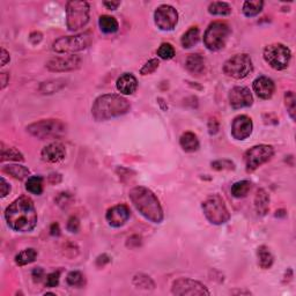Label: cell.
Here are the masks:
<instances>
[{
	"label": "cell",
	"mask_w": 296,
	"mask_h": 296,
	"mask_svg": "<svg viewBox=\"0 0 296 296\" xmlns=\"http://www.w3.org/2000/svg\"><path fill=\"white\" fill-rule=\"evenodd\" d=\"M257 256H258L259 266L264 268V270H267V268H270L272 265H273L274 262L273 255H272L270 249H268L267 247L265 246L259 247L258 250H257Z\"/></svg>",
	"instance_id": "26"
},
{
	"label": "cell",
	"mask_w": 296,
	"mask_h": 296,
	"mask_svg": "<svg viewBox=\"0 0 296 296\" xmlns=\"http://www.w3.org/2000/svg\"><path fill=\"white\" fill-rule=\"evenodd\" d=\"M273 155L274 149L272 146H268V145H257V146H253L244 154V163H246L247 170L249 173L250 171H255L262 164L270 161L273 158Z\"/></svg>",
	"instance_id": "11"
},
{
	"label": "cell",
	"mask_w": 296,
	"mask_h": 296,
	"mask_svg": "<svg viewBox=\"0 0 296 296\" xmlns=\"http://www.w3.org/2000/svg\"><path fill=\"white\" fill-rule=\"evenodd\" d=\"M154 21L159 29L163 32H170L176 27L178 22V13L173 6L161 5L154 13Z\"/></svg>",
	"instance_id": "13"
},
{
	"label": "cell",
	"mask_w": 296,
	"mask_h": 296,
	"mask_svg": "<svg viewBox=\"0 0 296 296\" xmlns=\"http://www.w3.org/2000/svg\"><path fill=\"white\" fill-rule=\"evenodd\" d=\"M26 189L33 195L40 196L43 192V178L41 176L29 177L28 181H27Z\"/></svg>",
	"instance_id": "34"
},
{
	"label": "cell",
	"mask_w": 296,
	"mask_h": 296,
	"mask_svg": "<svg viewBox=\"0 0 296 296\" xmlns=\"http://www.w3.org/2000/svg\"><path fill=\"white\" fill-rule=\"evenodd\" d=\"M116 86L119 93H122L124 95H131L138 88L137 78L131 73H124L118 78Z\"/></svg>",
	"instance_id": "20"
},
{
	"label": "cell",
	"mask_w": 296,
	"mask_h": 296,
	"mask_svg": "<svg viewBox=\"0 0 296 296\" xmlns=\"http://www.w3.org/2000/svg\"><path fill=\"white\" fill-rule=\"evenodd\" d=\"M105 219L109 225L114 228H119L125 225L130 219V210L126 205H116V206L109 208Z\"/></svg>",
	"instance_id": "17"
},
{
	"label": "cell",
	"mask_w": 296,
	"mask_h": 296,
	"mask_svg": "<svg viewBox=\"0 0 296 296\" xmlns=\"http://www.w3.org/2000/svg\"><path fill=\"white\" fill-rule=\"evenodd\" d=\"M185 67L193 75H199L205 69V59L199 53L190 54L186 58Z\"/></svg>",
	"instance_id": "22"
},
{
	"label": "cell",
	"mask_w": 296,
	"mask_h": 296,
	"mask_svg": "<svg viewBox=\"0 0 296 296\" xmlns=\"http://www.w3.org/2000/svg\"><path fill=\"white\" fill-rule=\"evenodd\" d=\"M171 293L174 295H191V296H202V295H210L211 293L206 288V286L202 285L201 282L196 281L193 279L189 278H180V279L175 280L171 287Z\"/></svg>",
	"instance_id": "12"
},
{
	"label": "cell",
	"mask_w": 296,
	"mask_h": 296,
	"mask_svg": "<svg viewBox=\"0 0 296 296\" xmlns=\"http://www.w3.org/2000/svg\"><path fill=\"white\" fill-rule=\"evenodd\" d=\"M42 159L45 162L49 163H57L62 160H64L66 155V149L65 146L60 143H52L49 144L48 146H45L42 149Z\"/></svg>",
	"instance_id": "18"
},
{
	"label": "cell",
	"mask_w": 296,
	"mask_h": 296,
	"mask_svg": "<svg viewBox=\"0 0 296 296\" xmlns=\"http://www.w3.org/2000/svg\"><path fill=\"white\" fill-rule=\"evenodd\" d=\"M132 243H135V246H137V247H138L141 244V237L140 236H137V235H135V236L130 237L129 240H128V244H126V246L130 247Z\"/></svg>",
	"instance_id": "51"
},
{
	"label": "cell",
	"mask_w": 296,
	"mask_h": 296,
	"mask_svg": "<svg viewBox=\"0 0 296 296\" xmlns=\"http://www.w3.org/2000/svg\"><path fill=\"white\" fill-rule=\"evenodd\" d=\"M103 5L108 8V10L115 11L118 8V6L120 5V1H104Z\"/></svg>",
	"instance_id": "49"
},
{
	"label": "cell",
	"mask_w": 296,
	"mask_h": 296,
	"mask_svg": "<svg viewBox=\"0 0 296 296\" xmlns=\"http://www.w3.org/2000/svg\"><path fill=\"white\" fill-rule=\"evenodd\" d=\"M133 286L139 289H144V291H152L155 288V283L146 274H137L133 278Z\"/></svg>",
	"instance_id": "31"
},
{
	"label": "cell",
	"mask_w": 296,
	"mask_h": 296,
	"mask_svg": "<svg viewBox=\"0 0 296 296\" xmlns=\"http://www.w3.org/2000/svg\"><path fill=\"white\" fill-rule=\"evenodd\" d=\"M129 197L132 204L144 217L153 223L163 221V210L158 197L144 186H135L130 191Z\"/></svg>",
	"instance_id": "2"
},
{
	"label": "cell",
	"mask_w": 296,
	"mask_h": 296,
	"mask_svg": "<svg viewBox=\"0 0 296 296\" xmlns=\"http://www.w3.org/2000/svg\"><path fill=\"white\" fill-rule=\"evenodd\" d=\"M296 98L295 94L293 92H287L285 94V105L287 108L291 118L294 120L295 119V113H296Z\"/></svg>",
	"instance_id": "37"
},
{
	"label": "cell",
	"mask_w": 296,
	"mask_h": 296,
	"mask_svg": "<svg viewBox=\"0 0 296 296\" xmlns=\"http://www.w3.org/2000/svg\"><path fill=\"white\" fill-rule=\"evenodd\" d=\"M50 234L52 235V236H58V235L60 234V229H59L58 223H52V225H51Z\"/></svg>",
	"instance_id": "52"
},
{
	"label": "cell",
	"mask_w": 296,
	"mask_h": 296,
	"mask_svg": "<svg viewBox=\"0 0 296 296\" xmlns=\"http://www.w3.org/2000/svg\"><path fill=\"white\" fill-rule=\"evenodd\" d=\"M199 40H200V32H199L197 27H192L182 36L181 43L185 49H191L198 43Z\"/></svg>",
	"instance_id": "25"
},
{
	"label": "cell",
	"mask_w": 296,
	"mask_h": 296,
	"mask_svg": "<svg viewBox=\"0 0 296 296\" xmlns=\"http://www.w3.org/2000/svg\"><path fill=\"white\" fill-rule=\"evenodd\" d=\"M158 56L161 59H164V60L173 59L175 56L174 47L169 43H162L158 49Z\"/></svg>",
	"instance_id": "38"
},
{
	"label": "cell",
	"mask_w": 296,
	"mask_h": 296,
	"mask_svg": "<svg viewBox=\"0 0 296 296\" xmlns=\"http://www.w3.org/2000/svg\"><path fill=\"white\" fill-rule=\"evenodd\" d=\"M263 56H264L265 62L272 68L277 69V71H282V69L288 67L292 58V52L286 45L281 43H274L265 48Z\"/></svg>",
	"instance_id": "10"
},
{
	"label": "cell",
	"mask_w": 296,
	"mask_h": 296,
	"mask_svg": "<svg viewBox=\"0 0 296 296\" xmlns=\"http://www.w3.org/2000/svg\"><path fill=\"white\" fill-rule=\"evenodd\" d=\"M202 211L206 219L212 225H223L230 219V214L226 206L225 200L219 195H212L205 199V201L202 202Z\"/></svg>",
	"instance_id": "6"
},
{
	"label": "cell",
	"mask_w": 296,
	"mask_h": 296,
	"mask_svg": "<svg viewBox=\"0 0 296 296\" xmlns=\"http://www.w3.org/2000/svg\"><path fill=\"white\" fill-rule=\"evenodd\" d=\"M29 40L32 41L33 44H38L42 41V34H41V33H37V32L33 33V34L30 35Z\"/></svg>",
	"instance_id": "48"
},
{
	"label": "cell",
	"mask_w": 296,
	"mask_h": 296,
	"mask_svg": "<svg viewBox=\"0 0 296 296\" xmlns=\"http://www.w3.org/2000/svg\"><path fill=\"white\" fill-rule=\"evenodd\" d=\"M66 86V81L64 79H56L50 80L48 82H43L40 86V92L42 94H53V93L59 92Z\"/></svg>",
	"instance_id": "29"
},
{
	"label": "cell",
	"mask_w": 296,
	"mask_h": 296,
	"mask_svg": "<svg viewBox=\"0 0 296 296\" xmlns=\"http://www.w3.org/2000/svg\"><path fill=\"white\" fill-rule=\"evenodd\" d=\"M212 168L215 170H234L235 164L230 160H217V161L212 162Z\"/></svg>",
	"instance_id": "39"
},
{
	"label": "cell",
	"mask_w": 296,
	"mask_h": 296,
	"mask_svg": "<svg viewBox=\"0 0 296 296\" xmlns=\"http://www.w3.org/2000/svg\"><path fill=\"white\" fill-rule=\"evenodd\" d=\"M0 80H1V89H4L7 86L8 81H10V75L7 73H1L0 74Z\"/></svg>",
	"instance_id": "53"
},
{
	"label": "cell",
	"mask_w": 296,
	"mask_h": 296,
	"mask_svg": "<svg viewBox=\"0 0 296 296\" xmlns=\"http://www.w3.org/2000/svg\"><path fill=\"white\" fill-rule=\"evenodd\" d=\"M253 71L252 60L249 54L240 53L235 54L234 57L229 58L227 62L223 64V72L227 77H230L232 79H244Z\"/></svg>",
	"instance_id": "9"
},
{
	"label": "cell",
	"mask_w": 296,
	"mask_h": 296,
	"mask_svg": "<svg viewBox=\"0 0 296 296\" xmlns=\"http://www.w3.org/2000/svg\"><path fill=\"white\" fill-rule=\"evenodd\" d=\"M93 36L90 33H82L74 36H64L53 42L52 50L57 53L74 54L75 52L86 50L92 44Z\"/></svg>",
	"instance_id": "4"
},
{
	"label": "cell",
	"mask_w": 296,
	"mask_h": 296,
	"mask_svg": "<svg viewBox=\"0 0 296 296\" xmlns=\"http://www.w3.org/2000/svg\"><path fill=\"white\" fill-rule=\"evenodd\" d=\"M208 12L212 15H229L231 13V7L227 2L214 1L208 6Z\"/></svg>",
	"instance_id": "35"
},
{
	"label": "cell",
	"mask_w": 296,
	"mask_h": 296,
	"mask_svg": "<svg viewBox=\"0 0 296 296\" xmlns=\"http://www.w3.org/2000/svg\"><path fill=\"white\" fill-rule=\"evenodd\" d=\"M89 21V4L72 0L66 4V26L71 32L86 27Z\"/></svg>",
	"instance_id": "7"
},
{
	"label": "cell",
	"mask_w": 296,
	"mask_h": 296,
	"mask_svg": "<svg viewBox=\"0 0 296 296\" xmlns=\"http://www.w3.org/2000/svg\"><path fill=\"white\" fill-rule=\"evenodd\" d=\"M5 219L8 227L15 231H32L37 225V213L34 202L27 196L15 199L6 208Z\"/></svg>",
	"instance_id": "1"
},
{
	"label": "cell",
	"mask_w": 296,
	"mask_h": 296,
	"mask_svg": "<svg viewBox=\"0 0 296 296\" xmlns=\"http://www.w3.org/2000/svg\"><path fill=\"white\" fill-rule=\"evenodd\" d=\"M81 58L75 54H68L64 57H54L47 63V68L51 72H68L79 68Z\"/></svg>",
	"instance_id": "14"
},
{
	"label": "cell",
	"mask_w": 296,
	"mask_h": 296,
	"mask_svg": "<svg viewBox=\"0 0 296 296\" xmlns=\"http://www.w3.org/2000/svg\"><path fill=\"white\" fill-rule=\"evenodd\" d=\"M130 108V102L123 96L107 94L99 96L95 99L92 107V115L98 122H102L128 114Z\"/></svg>",
	"instance_id": "3"
},
{
	"label": "cell",
	"mask_w": 296,
	"mask_h": 296,
	"mask_svg": "<svg viewBox=\"0 0 296 296\" xmlns=\"http://www.w3.org/2000/svg\"><path fill=\"white\" fill-rule=\"evenodd\" d=\"M23 161L25 158L16 148L14 147H5L4 144H1V161Z\"/></svg>",
	"instance_id": "32"
},
{
	"label": "cell",
	"mask_w": 296,
	"mask_h": 296,
	"mask_svg": "<svg viewBox=\"0 0 296 296\" xmlns=\"http://www.w3.org/2000/svg\"><path fill=\"white\" fill-rule=\"evenodd\" d=\"M208 131L211 134H216L219 131V122L215 118H211L208 122Z\"/></svg>",
	"instance_id": "44"
},
{
	"label": "cell",
	"mask_w": 296,
	"mask_h": 296,
	"mask_svg": "<svg viewBox=\"0 0 296 296\" xmlns=\"http://www.w3.org/2000/svg\"><path fill=\"white\" fill-rule=\"evenodd\" d=\"M255 208L258 215L264 216L270 210V197L264 189H259L255 197Z\"/></svg>",
	"instance_id": "21"
},
{
	"label": "cell",
	"mask_w": 296,
	"mask_h": 296,
	"mask_svg": "<svg viewBox=\"0 0 296 296\" xmlns=\"http://www.w3.org/2000/svg\"><path fill=\"white\" fill-rule=\"evenodd\" d=\"M264 2L262 0H257V1H246L243 4V13L247 17H253L258 15L263 10Z\"/></svg>",
	"instance_id": "33"
},
{
	"label": "cell",
	"mask_w": 296,
	"mask_h": 296,
	"mask_svg": "<svg viewBox=\"0 0 296 296\" xmlns=\"http://www.w3.org/2000/svg\"><path fill=\"white\" fill-rule=\"evenodd\" d=\"M109 262H110V257L108 255H101L98 257V259H96V265H98L99 267H103Z\"/></svg>",
	"instance_id": "46"
},
{
	"label": "cell",
	"mask_w": 296,
	"mask_h": 296,
	"mask_svg": "<svg viewBox=\"0 0 296 296\" xmlns=\"http://www.w3.org/2000/svg\"><path fill=\"white\" fill-rule=\"evenodd\" d=\"M80 229V221L77 216H71L67 221V230L72 234L79 231Z\"/></svg>",
	"instance_id": "42"
},
{
	"label": "cell",
	"mask_w": 296,
	"mask_h": 296,
	"mask_svg": "<svg viewBox=\"0 0 296 296\" xmlns=\"http://www.w3.org/2000/svg\"><path fill=\"white\" fill-rule=\"evenodd\" d=\"M66 281L72 287H83L84 283H86L83 274L79 271L69 272L67 274V278H66Z\"/></svg>",
	"instance_id": "36"
},
{
	"label": "cell",
	"mask_w": 296,
	"mask_h": 296,
	"mask_svg": "<svg viewBox=\"0 0 296 296\" xmlns=\"http://www.w3.org/2000/svg\"><path fill=\"white\" fill-rule=\"evenodd\" d=\"M0 182H1V197L4 198L6 196L8 195L11 191V186L10 184L6 182V180L4 177H1V180H0Z\"/></svg>",
	"instance_id": "45"
},
{
	"label": "cell",
	"mask_w": 296,
	"mask_h": 296,
	"mask_svg": "<svg viewBox=\"0 0 296 296\" xmlns=\"http://www.w3.org/2000/svg\"><path fill=\"white\" fill-rule=\"evenodd\" d=\"M253 124L250 117L246 115H241L232 120L231 124V135L236 140H246L252 133Z\"/></svg>",
	"instance_id": "16"
},
{
	"label": "cell",
	"mask_w": 296,
	"mask_h": 296,
	"mask_svg": "<svg viewBox=\"0 0 296 296\" xmlns=\"http://www.w3.org/2000/svg\"><path fill=\"white\" fill-rule=\"evenodd\" d=\"M2 171L6 174L11 175V176H13L14 178H16V180H23V178L28 177L30 174L28 168L19 164L5 165V167H2Z\"/></svg>",
	"instance_id": "28"
},
{
	"label": "cell",
	"mask_w": 296,
	"mask_h": 296,
	"mask_svg": "<svg viewBox=\"0 0 296 296\" xmlns=\"http://www.w3.org/2000/svg\"><path fill=\"white\" fill-rule=\"evenodd\" d=\"M99 29L104 33V34H114L119 28L118 21L110 15H102L99 20Z\"/></svg>",
	"instance_id": "24"
},
{
	"label": "cell",
	"mask_w": 296,
	"mask_h": 296,
	"mask_svg": "<svg viewBox=\"0 0 296 296\" xmlns=\"http://www.w3.org/2000/svg\"><path fill=\"white\" fill-rule=\"evenodd\" d=\"M27 131L33 137L44 140L63 137L66 133V125L59 119H42L30 124Z\"/></svg>",
	"instance_id": "5"
},
{
	"label": "cell",
	"mask_w": 296,
	"mask_h": 296,
	"mask_svg": "<svg viewBox=\"0 0 296 296\" xmlns=\"http://www.w3.org/2000/svg\"><path fill=\"white\" fill-rule=\"evenodd\" d=\"M36 258H37V251L35 249H33V247H29V249L22 250V251L15 256V263L19 266H25V265L35 262Z\"/></svg>",
	"instance_id": "27"
},
{
	"label": "cell",
	"mask_w": 296,
	"mask_h": 296,
	"mask_svg": "<svg viewBox=\"0 0 296 296\" xmlns=\"http://www.w3.org/2000/svg\"><path fill=\"white\" fill-rule=\"evenodd\" d=\"M228 99L231 108L234 109L247 108L253 103V98L250 89L242 86L234 87V88L229 92Z\"/></svg>",
	"instance_id": "15"
},
{
	"label": "cell",
	"mask_w": 296,
	"mask_h": 296,
	"mask_svg": "<svg viewBox=\"0 0 296 296\" xmlns=\"http://www.w3.org/2000/svg\"><path fill=\"white\" fill-rule=\"evenodd\" d=\"M56 201L58 202L59 206L64 207V206H66V205H68L69 201H71V196H69L68 193L63 192V193H60L58 197H57Z\"/></svg>",
	"instance_id": "43"
},
{
	"label": "cell",
	"mask_w": 296,
	"mask_h": 296,
	"mask_svg": "<svg viewBox=\"0 0 296 296\" xmlns=\"http://www.w3.org/2000/svg\"><path fill=\"white\" fill-rule=\"evenodd\" d=\"M8 62H10V53L4 48H1V66L6 65Z\"/></svg>",
	"instance_id": "50"
},
{
	"label": "cell",
	"mask_w": 296,
	"mask_h": 296,
	"mask_svg": "<svg viewBox=\"0 0 296 296\" xmlns=\"http://www.w3.org/2000/svg\"><path fill=\"white\" fill-rule=\"evenodd\" d=\"M180 144L181 147L188 153L196 152L199 148V140L197 135L192 133V132H185V133H183L180 139Z\"/></svg>",
	"instance_id": "23"
},
{
	"label": "cell",
	"mask_w": 296,
	"mask_h": 296,
	"mask_svg": "<svg viewBox=\"0 0 296 296\" xmlns=\"http://www.w3.org/2000/svg\"><path fill=\"white\" fill-rule=\"evenodd\" d=\"M252 88L255 90V93L258 98H261L263 99H268L273 96L274 90H276V86H274V82L270 79V78L259 77L253 81Z\"/></svg>",
	"instance_id": "19"
},
{
	"label": "cell",
	"mask_w": 296,
	"mask_h": 296,
	"mask_svg": "<svg viewBox=\"0 0 296 296\" xmlns=\"http://www.w3.org/2000/svg\"><path fill=\"white\" fill-rule=\"evenodd\" d=\"M250 190H251V182H249V181H240V182L232 184L230 191L235 198H244L247 197Z\"/></svg>",
	"instance_id": "30"
},
{
	"label": "cell",
	"mask_w": 296,
	"mask_h": 296,
	"mask_svg": "<svg viewBox=\"0 0 296 296\" xmlns=\"http://www.w3.org/2000/svg\"><path fill=\"white\" fill-rule=\"evenodd\" d=\"M43 276H44V272L41 267L34 268V271H33V278H34L35 281H41Z\"/></svg>",
	"instance_id": "47"
},
{
	"label": "cell",
	"mask_w": 296,
	"mask_h": 296,
	"mask_svg": "<svg viewBox=\"0 0 296 296\" xmlns=\"http://www.w3.org/2000/svg\"><path fill=\"white\" fill-rule=\"evenodd\" d=\"M231 30L227 23L222 21L212 22L204 34V44L210 51H219L223 49L227 43Z\"/></svg>",
	"instance_id": "8"
},
{
	"label": "cell",
	"mask_w": 296,
	"mask_h": 296,
	"mask_svg": "<svg viewBox=\"0 0 296 296\" xmlns=\"http://www.w3.org/2000/svg\"><path fill=\"white\" fill-rule=\"evenodd\" d=\"M59 277H60V272L59 271L52 272V273L48 274L47 282H45V285H47V287H50V288L57 287L59 283Z\"/></svg>",
	"instance_id": "41"
},
{
	"label": "cell",
	"mask_w": 296,
	"mask_h": 296,
	"mask_svg": "<svg viewBox=\"0 0 296 296\" xmlns=\"http://www.w3.org/2000/svg\"><path fill=\"white\" fill-rule=\"evenodd\" d=\"M159 65H160V62L158 59H150V60H148V62L146 63V64H145L144 66H143V68L140 69V74L141 75H148V74H152L153 72H155L156 71V68L159 67Z\"/></svg>",
	"instance_id": "40"
}]
</instances>
